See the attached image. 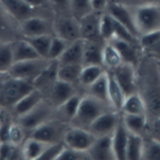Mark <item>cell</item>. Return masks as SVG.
Here are the masks:
<instances>
[{
    "mask_svg": "<svg viewBox=\"0 0 160 160\" xmlns=\"http://www.w3.org/2000/svg\"><path fill=\"white\" fill-rule=\"evenodd\" d=\"M138 92L146 105L148 122L160 117V78L156 60L143 54L137 68Z\"/></svg>",
    "mask_w": 160,
    "mask_h": 160,
    "instance_id": "obj_1",
    "label": "cell"
},
{
    "mask_svg": "<svg viewBox=\"0 0 160 160\" xmlns=\"http://www.w3.org/2000/svg\"><path fill=\"white\" fill-rule=\"evenodd\" d=\"M111 110H116L111 105L85 92L81 99L77 112L70 122V125L88 130L99 116Z\"/></svg>",
    "mask_w": 160,
    "mask_h": 160,
    "instance_id": "obj_2",
    "label": "cell"
},
{
    "mask_svg": "<svg viewBox=\"0 0 160 160\" xmlns=\"http://www.w3.org/2000/svg\"><path fill=\"white\" fill-rule=\"evenodd\" d=\"M32 82L8 76L0 83V107L10 110L19 100L34 88Z\"/></svg>",
    "mask_w": 160,
    "mask_h": 160,
    "instance_id": "obj_3",
    "label": "cell"
},
{
    "mask_svg": "<svg viewBox=\"0 0 160 160\" xmlns=\"http://www.w3.org/2000/svg\"><path fill=\"white\" fill-rule=\"evenodd\" d=\"M132 8L134 11L132 12L139 36L160 29V4H144Z\"/></svg>",
    "mask_w": 160,
    "mask_h": 160,
    "instance_id": "obj_4",
    "label": "cell"
},
{
    "mask_svg": "<svg viewBox=\"0 0 160 160\" xmlns=\"http://www.w3.org/2000/svg\"><path fill=\"white\" fill-rule=\"evenodd\" d=\"M56 109L46 99L31 110L14 120L29 134L43 123L54 117Z\"/></svg>",
    "mask_w": 160,
    "mask_h": 160,
    "instance_id": "obj_5",
    "label": "cell"
},
{
    "mask_svg": "<svg viewBox=\"0 0 160 160\" xmlns=\"http://www.w3.org/2000/svg\"><path fill=\"white\" fill-rule=\"evenodd\" d=\"M52 60L39 58L14 63L7 75L16 78L33 82L49 66Z\"/></svg>",
    "mask_w": 160,
    "mask_h": 160,
    "instance_id": "obj_6",
    "label": "cell"
},
{
    "mask_svg": "<svg viewBox=\"0 0 160 160\" xmlns=\"http://www.w3.org/2000/svg\"><path fill=\"white\" fill-rule=\"evenodd\" d=\"M0 3L6 11L19 23L34 16L54 18L51 9L35 8L23 0H0Z\"/></svg>",
    "mask_w": 160,
    "mask_h": 160,
    "instance_id": "obj_7",
    "label": "cell"
},
{
    "mask_svg": "<svg viewBox=\"0 0 160 160\" xmlns=\"http://www.w3.org/2000/svg\"><path fill=\"white\" fill-rule=\"evenodd\" d=\"M69 127V124L54 117L32 130L28 136L48 144L63 142L64 134Z\"/></svg>",
    "mask_w": 160,
    "mask_h": 160,
    "instance_id": "obj_8",
    "label": "cell"
},
{
    "mask_svg": "<svg viewBox=\"0 0 160 160\" xmlns=\"http://www.w3.org/2000/svg\"><path fill=\"white\" fill-rule=\"evenodd\" d=\"M22 38H32L40 36H55L53 19L34 16L19 23Z\"/></svg>",
    "mask_w": 160,
    "mask_h": 160,
    "instance_id": "obj_9",
    "label": "cell"
},
{
    "mask_svg": "<svg viewBox=\"0 0 160 160\" xmlns=\"http://www.w3.org/2000/svg\"><path fill=\"white\" fill-rule=\"evenodd\" d=\"M55 36L68 43L81 38L79 21L72 16H57L53 18Z\"/></svg>",
    "mask_w": 160,
    "mask_h": 160,
    "instance_id": "obj_10",
    "label": "cell"
},
{
    "mask_svg": "<svg viewBox=\"0 0 160 160\" xmlns=\"http://www.w3.org/2000/svg\"><path fill=\"white\" fill-rule=\"evenodd\" d=\"M119 85L126 97L138 92L137 68L125 62L111 71Z\"/></svg>",
    "mask_w": 160,
    "mask_h": 160,
    "instance_id": "obj_11",
    "label": "cell"
},
{
    "mask_svg": "<svg viewBox=\"0 0 160 160\" xmlns=\"http://www.w3.org/2000/svg\"><path fill=\"white\" fill-rule=\"evenodd\" d=\"M95 139L96 137L88 130L70 125L64 134L63 142L69 148L87 152Z\"/></svg>",
    "mask_w": 160,
    "mask_h": 160,
    "instance_id": "obj_12",
    "label": "cell"
},
{
    "mask_svg": "<svg viewBox=\"0 0 160 160\" xmlns=\"http://www.w3.org/2000/svg\"><path fill=\"white\" fill-rule=\"evenodd\" d=\"M121 118V112L111 110L99 116L89 127L88 131L96 137L112 135Z\"/></svg>",
    "mask_w": 160,
    "mask_h": 160,
    "instance_id": "obj_13",
    "label": "cell"
},
{
    "mask_svg": "<svg viewBox=\"0 0 160 160\" xmlns=\"http://www.w3.org/2000/svg\"><path fill=\"white\" fill-rule=\"evenodd\" d=\"M115 21L129 29L139 38V34L136 28L132 11L130 8L121 3L113 1L109 3L105 10Z\"/></svg>",
    "mask_w": 160,
    "mask_h": 160,
    "instance_id": "obj_14",
    "label": "cell"
},
{
    "mask_svg": "<svg viewBox=\"0 0 160 160\" xmlns=\"http://www.w3.org/2000/svg\"><path fill=\"white\" fill-rule=\"evenodd\" d=\"M22 38L19 23L6 11L0 3V42L12 43Z\"/></svg>",
    "mask_w": 160,
    "mask_h": 160,
    "instance_id": "obj_15",
    "label": "cell"
},
{
    "mask_svg": "<svg viewBox=\"0 0 160 160\" xmlns=\"http://www.w3.org/2000/svg\"><path fill=\"white\" fill-rule=\"evenodd\" d=\"M78 92L75 84L57 79L52 85L45 99L56 109Z\"/></svg>",
    "mask_w": 160,
    "mask_h": 160,
    "instance_id": "obj_16",
    "label": "cell"
},
{
    "mask_svg": "<svg viewBox=\"0 0 160 160\" xmlns=\"http://www.w3.org/2000/svg\"><path fill=\"white\" fill-rule=\"evenodd\" d=\"M102 13L94 11L79 20L81 39L104 43L99 35V19Z\"/></svg>",
    "mask_w": 160,
    "mask_h": 160,
    "instance_id": "obj_17",
    "label": "cell"
},
{
    "mask_svg": "<svg viewBox=\"0 0 160 160\" xmlns=\"http://www.w3.org/2000/svg\"><path fill=\"white\" fill-rule=\"evenodd\" d=\"M108 43L111 44L117 50L122 62L129 63L138 68L143 55L139 47L116 37Z\"/></svg>",
    "mask_w": 160,
    "mask_h": 160,
    "instance_id": "obj_18",
    "label": "cell"
},
{
    "mask_svg": "<svg viewBox=\"0 0 160 160\" xmlns=\"http://www.w3.org/2000/svg\"><path fill=\"white\" fill-rule=\"evenodd\" d=\"M44 99L43 93L39 89L34 88L11 108L9 110L11 115L16 119L26 114Z\"/></svg>",
    "mask_w": 160,
    "mask_h": 160,
    "instance_id": "obj_19",
    "label": "cell"
},
{
    "mask_svg": "<svg viewBox=\"0 0 160 160\" xmlns=\"http://www.w3.org/2000/svg\"><path fill=\"white\" fill-rule=\"evenodd\" d=\"M111 136L96 138L94 142L87 151L90 159L116 160L112 146Z\"/></svg>",
    "mask_w": 160,
    "mask_h": 160,
    "instance_id": "obj_20",
    "label": "cell"
},
{
    "mask_svg": "<svg viewBox=\"0 0 160 160\" xmlns=\"http://www.w3.org/2000/svg\"><path fill=\"white\" fill-rule=\"evenodd\" d=\"M129 132L126 129L121 118L112 134V146L116 160H126V149Z\"/></svg>",
    "mask_w": 160,
    "mask_h": 160,
    "instance_id": "obj_21",
    "label": "cell"
},
{
    "mask_svg": "<svg viewBox=\"0 0 160 160\" xmlns=\"http://www.w3.org/2000/svg\"><path fill=\"white\" fill-rule=\"evenodd\" d=\"M84 41L80 38L70 43L61 56L57 60L59 66L69 64L82 65Z\"/></svg>",
    "mask_w": 160,
    "mask_h": 160,
    "instance_id": "obj_22",
    "label": "cell"
},
{
    "mask_svg": "<svg viewBox=\"0 0 160 160\" xmlns=\"http://www.w3.org/2000/svg\"><path fill=\"white\" fill-rule=\"evenodd\" d=\"M84 93H77L58 107L55 110L54 118L70 125V122L77 112L81 99Z\"/></svg>",
    "mask_w": 160,
    "mask_h": 160,
    "instance_id": "obj_23",
    "label": "cell"
},
{
    "mask_svg": "<svg viewBox=\"0 0 160 160\" xmlns=\"http://www.w3.org/2000/svg\"><path fill=\"white\" fill-rule=\"evenodd\" d=\"M122 120L129 133L144 137L146 135L148 120L146 115L121 113Z\"/></svg>",
    "mask_w": 160,
    "mask_h": 160,
    "instance_id": "obj_24",
    "label": "cell"
},
{
    "mask_svg": "<svg viewBox=\"0 0 160 160\" xmlns=\"http://www.w3.org/2000/svg\"><path fill=\"white\" fill-rule=\"evenodd\" d=\"M84 41L82 66L99 65L102 66V55L105 43L99 41Z\"/></svg>",
    "mask_w": 160,
    "mask_h": 160,
    "instance_id": "obj_25",
    "label": "cell"
},
{
    "mask_svg": "<svg viewBox=\"0 0 160 160\" xmlns=\"http://www.w3.org/2000/svg\"><path fill=\"white\" fill-rule=\"evenodd\" d=\"M12 53L14 63L41 58L23 38L12 43Z\"/></svg>",
    "mask_w": 160,
    "mask_h": 160,
    "instance_id": "obj_26",
    "label": "cell"
},
{
    "mask_svg": "<svg viewBox=\"0 0 160 160\" xmlns=\"http://www.w3.org/2000/svg\"><path fill=\"white\" fill-rule=\"evenodd\" d=\"M50 144H48L28 136L21 146L24 159H39L46 148Z\"/></svg>",
    "mask_w": 160,
    "mask_h": 160,
    "instance_id": "obj_27",
    "label": "cell"
},
{
    "mask_svg": "<svg viewBox=\"0 0 160 160\" xmlns=\"http://www.w3.org/2000/svg\"><path fill=\"white\" fill-rule=\"evenodd\" d=\"M107 72L108 77V97L110 104L116 111L121 112L126 96L112 73L108 70Z\"/></svg>",
    "mask_w": 160,
    "mask_h": 160,
    "instance_id": "obj_28",
    "label": "cell"
},
{
    "mask_svg": "<svg viewBox=\"0 0 160 160\" xmlns=\"http://www.w3.org/2000/svg\"><path fill=\"white\" fill-rule=\"evenodd\" d=\"M85 90L86 93L111 105L108 97V77L107 70Z\"/></svg>",
    "mask_w": 160,
    "mask_h": 160,
    "instance_id": "obj_29",
    "label": "cell"
},
{
    "mask_svg": "<svg viewBox=\"0 0 160 160\" xmlns=\"http://www.w3.org/2000/svg\"><path fill=\"white\" fill-rule=\"evenodd\" d=\"M106 70L102 65H90L82 66L78 83L85 90L97 80Z\"/></svg>",
    "mask_w": 160,
    "mask_h": 160,
    "instance_id": "obj_30",
    "label": "cell"
},
{
    "mask_svg": "<svg viewBox=\"0 0 160 160\" xmlns=\"http://www.w3.org/2000/svg\"><path fill=\"white\" fill-rule=\"evenodd\" d=\"M121 113L146 115L145 104L138 92L131 94L125 98Z\"/></svg>",
    "mask_w": 160,
    "mask_h": 160,
    "instance_id": "obj_31",
    "label": "cell"
},
{
    "mask_svg": "<svg viewBox=\"0 0 160 160\" xmlns=\"http://www.w3.org/2000/svg\"><path fill=\"white\" fill-rule=\"evenodd\" d=\"M144 138L129 132L126 149V160H141Z\"/></svg>",
    "mask_w": 160,
    "mask_h": 160,
    "instance_id": "obj_32",
    "label": "cell"
},
{
    "mask_svg": "<svg viewBox=\"0 0 160 160\" xmlns=\"http://www.w3.org/2000/svg\"><path fill=\"white\" fill-rule=\"evenodd\" d=\"M102 66L108 71H112L122 63L117 50L110 43H105L102 55Z\"/></svg>",
    "mask_w": 160,
    "mask_h": 160,
    "instance_id": "obj_33",
    "label": "cell"
},
{
    "mask_svg": "<svg viewBox=\"0 0 160 160\" xmlns=\"http://www.w3.org/2000/svg\"><path fill=\"white\" fill-rule=\"evenodd\" d=\"M82 68V65L81 64H69L59 66L57 72V79L73 84L78 83Z\"/></svg>",
    "mask_w": 160,
    "mask_h": 160,
    "instance_id": "obj_34",
    "label": "cell"
},
{
    "mask_svg": "<svg viewBox=\"0 0 160 160\" xmlns=\"http://www.w3.org/2000/svg\"><path fill=\"white\" fill-rule=\"evenodd\" d=\"M12 43L0 42V75H7L14 63Z\"/></svg>",
    "mask_w": 160,
    "mask_h": 160,
    "instance_id": "obj_35",
    "label": "cell"
},
{
    "mask_svg": "<svg viewBox=\"0 0 160 160\" xmlns=\"http://www.w3.org/2000/svg\"><path fill=\"white\" fill-rule=\"evenodd\" d=\"M99 35L104 43L109 42L115 37L113 19L106 11H104L101 14Z\"/></svg>",
    "mask_w": 160,
    "mask_h": 160,
    "instance_id": "obj_36",
    "label": "cell"
},
{
    "mask_svg": "<svg viewBox=\"0 0 160 160\" xmlns=\"http://www.w3.org/2000/svg\"><path fill=\"white\" fill-rule=\"evenodd\" d=\"M53 36L51 35H45L23 38L30 43L41 58H48L50 45Z\"/></svg>",
    "mask_w": 160,
    "mask_h": 160,
    "instance_id": "obj_37",
    "label": "cell"
},
{
    "mask_svg": "<svg viewBox=\"0 0 160 160\" xmlns=\"http://www.w3.org/2000/svg\"><path fill=\"white\" fill-rule=\"evenodd\" d=\"M143 138L141 160H160V142L148 137Z\"/></svg>",
    "mask_w": 160,
    "mask_h": 160,
    "instance_id": "obj_38",
    "label": "cell"
},
{
    "mask_svg": "<svg viewBox=\"0 0 160 160\" xmlns=\"http://www.w3.org/2000/svg\"><path fill=\"white\" fill-rule=\"evenodd\" d=\"M71 14L78 21L94 11L92 0H70Z\"/></svg>",
    "mask_w": 160,
    "mask_h": 160,
    "instance_id": "obj_39",
    "label": "cell"
},
{
    "mask_svg": "<svg viewBox=\"0 0 160 160\" xmlns=\"http://www.w3.org/2000/svg\"><path fill=\"white\" fill-rule=\"evenodd\" d=\"M27 132L15 120L12 121L9 132V142L15 146H21L26 137Z\"/></svg>",
    "mask_w": 160,
    "mask_h": 160,
    "instance_id": "obj_40",
    "label": "cell"
},
{
    "mask_svg": "<svg viewBox=\"0 0 160 160\" xmlns=\"http://www.w3.org/2000/svg\"><path fill=\"white\" fill-rule=\"evenodd\" d=\"M69 43L58 36H54L50 45L48 58L51 60H57Z\"/></svg>",
    "mask_w": 160,
    "mask_h": 160,
    "instance_id": "obj_41",
    "label": "cell"
},
{
    "mask_svg": "<svg viewBox=\"0 0 160 160\" xmlns=\"http://www.w3.org/2000/svg\"><path fill=\"white\" fill-rule=\"evenodd\" d=\"M159 40L160 29L140 35L139 37V44L142 53L154 46Z\"/></svg>",
    "mask_w": 160,
    "mask_h": 160,
    "instance_id": "obj_42",
    "label": "cell"
},
{
    "mask_svg": "<svg viewBox=\"0 0 160 160\" xmlns=\"http://www.w3.org/2000/svg\"><path fill=\"white\" fill-rule=\"evenodd\" d=\"M54 17L57 16H72L70 0H49Z\"/></svg>",
    "mask_w": 160,
    "mask_h": 160,
    "instance_id": "obj_43",
    "label": "cell"
},
{
    "mask_svg": "<svg viewBox=\"0 0 160 160\" xmlns=\"http://www.w3.org/2000/svg\"><path fill=\"white\" fill-rule=\"evenodd\" d=\"M65 146L63 142L49 144L38 160H57Z\"/></svg>",
    "mask_w": 160,
    "mask_h": 160,
    "instance_id": "obj_44",
    "label": "cell"
},
{
    "mask_svg": "<svg viewBox=\"0 0 160 160\" xmlns=\"http://www.w3.org/2000/svg\"><path fill=\"white\" fill-rule=\"evenodd\" d=\"M90 159L88 152L80 151L65 146L57 160H84Z\"/></svg>",
    "mask_w": 160,
    "mask_h": 160,
    "instance_id": "obj_45",
    "label": "cell"
},
{
    "mask_svg": "<svg viewBox=\"0 0 160 160\" xmlns=\"http://www.w3.org/2000/svg\"><path fill=\"white\" fill-rule=\"evenodd\" d=\"M148 137L160 142V117L148 122L146 135Z\"/></svg>",
    "mask_w": 160,
    "mask_h": 160,
    "instance_id": "obj_46",
    "label": "cell"
},
{
    "mask_svg": "<svg viewBox=\"0 0 160 160\" xmlns=\"http://www.w3.org/2000/svg\"><path fill=\"white\" fill-rule=\"evenodd\" d=\"M17 147L9 142L0 143V160L12 159Z\"/></svg>",
    "mask_w": 160,
    "mask_h": 160,
    "instance_id": "obj_47",
    "label": "cell"
},
{
    "mask_svg": "<svg viewBox=\"0 0 160 160\" xmlns=\"http://www.w3.org/2000/svg\"><path fill=\"white\" fill-rule=\"evenodd\" d=\"M114 1L121 3L130 8L136 7L144 4H160V0H114Z\"/></svg>",
    "mask_w": 160,
    "mask_h": 160,
    "instance_id": "obj_48",
    "label": "cell"
},
{
    "mask_svg": "<svg viewBox=\"0 0 160 160\" xmlns=\"http://www.w3.org/2000/svg\"><path fill=\"white\" fill-rule=\"evenodd\" d=\"M12 121L9 116L0 125V143L9 142V127Z\"/></svg>",
    "mask_w": 160,
    "mask_h": 160,
    "instance_id": "obj_49",
    "label": "cell"
},
{
    "mask_svg": "<svg viewBox=\"0 0 160 160\" xmlns=\"http://www.w3.org/2000/svg\"><path fill=\"white\" fill-rule=\"evenodd\" d=\"M31 6L38 9H51L49 0H23ZM52 11V10H51Z\"/></svg>",
    "mask_w": 160,
    "mask_h": 160,
    "instance_id": "obj_50",
    "label": "cell"
},
{
    "mask_svg": "<svg viewBox=\"0 0 160 160\" xmlns=\"http://www.w3.org/2000/svg\"><path fill=\"white\" fill-rule=\"evenodd\" d=\"M145 54L158 61H160V40L152 47L143 52Z\"/></svg>",
    "mask_w": 160,
    "mask_h": 160,
    "instance_id": "obj_51",
    "label": "cell"
},
{
    "mask_svg": "<svg viewBox=\"0 0 160 160\" xmlns=\"http://www.w3.org/2000/svg\"><path fill=\"white\" fill-rule=\"evenodd\" d=\"M94 11L102 13L109 3V0H92Z\"/></svg>",
    "mask_w": 160,
    "mask_h": 160,
    "instance_id": "obj_52",
    "label": "cell"
},
{
    "mask_svg": "<svg viewBox=\"0 0 160 160\" xmlns=\"http://www.w3.org/2000/svg\"><path fill=\"white\" fill-rule=\"evenodd\" d=\"M6 109L0 107V125L2 124V122L7 118L9 117L8 114L7 115V112Z\"/></svg>",
    "mask_w": 160,
    "mask_h": 160,
    "instance_id": "obj_53",
    "label": "cell"
},
{
    "mask_svg": "<svg viewBox=\"0 0 160 160\" xmlns=\"http://www.w3.org/2000/svg\"><path fill=\"white\" fill-rule=\"evenodd\" d=\"M157 61V64H158V72H159V78H160V61Z\"/></svg>",
    "mask_w": 160,
    "mask_h": 160,
    "instance_id": "obj_54",
    "label": "cell"
}]
</instances>
